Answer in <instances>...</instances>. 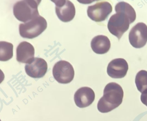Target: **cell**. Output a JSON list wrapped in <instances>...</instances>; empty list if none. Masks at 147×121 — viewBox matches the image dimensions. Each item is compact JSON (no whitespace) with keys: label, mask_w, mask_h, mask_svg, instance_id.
I'll list each match as a JSON object with an SVG mask.
<instances>
[{"label":"cell","mask_w":147,"mask_h":121,"mask_svg":"<svg viewBox=\"0 0 147 121\" xmlns=\"http://www.w3.org/2000/svg\"><path fill=\"white\" fill-rule=\"evenodd\" d=\"M123 97V90L121 85L116 83H109L105 86L103 96L98 101V110L102 113L111 112L121 104Z\"/></svg>","instance_id":"cell-1"},{"label":"cell","mask_w":147,"mask_h":121,"mask_svg":"<svg viewBox=\"0 0 147 121\" xmlns=\"http://www.w3.org/2000/svg\"><path fill=\"white\" fill-rule=\"evenodd\" d=\"M41 1L24 0L15 3L13 7V14L20 21L26 22L39 15L38 6Z\"/></svg>","instance_id":"cell-2"},{"label":"cell","mask_w":147,"mask_h":121,"mask_svg":"<svg viewBox=\"0 0 147 121\" xmlns=\"http://www.w3.org/2000/svg\"><path fill=\"white\" fill-rule=\"evenodd\" d=\"M46 20L40 16L19 25L20 35L22 38L33 39L40 35L46 29Z\"/></svg>","instance_id":"cell-3"},{"label":"cell","mask_w":147,"mask_h":121,"mask_svg":"<svg viewBox=\"0 0 147 121\" xmlns=\"http://www.w3.org/2000/svg\"><path fill=\"white\" fill-rule=\"evenodd\" d=\"M116 14L110 18L108 28L110 32L120 40L123 34L127 31L130 24L128 17L121 11H115Z\"/></svg>","instance_id":"cell-4"},{"label":"cell","mask_w":147,"mask_h":121,"mask_svg":"<svg viewBox=\"0 0 147 121\" xmlns=\"http://www.w3.org/2000/svg\"><path fill=\"white\" fill-rule=\"evenodd\" d=\"M53 74L58 82L66 84L73 80L74 69L70 63L65 60H60L53 66Z\"/></svg>","instance_id":"cell-5"},{"label":"cell","mask_w":147,"mask_h":121,"mask_svg":"<svg viewBox=\"0 0 147 121\" xmlns=\"http://www.w3.org/2000/svg\"><path fill=\"white\" fill-rule=\"evenodd\" d=\"M112 11V7L110 3L101 1L89 6L87 14L91 20L96 22H101L105 20Z\"/></svg>","instance_id":"cell-6"},{"label":"cell","mask_w":147,"mask_h":121,"mask_svg":"<svg viewBox=\"0 0 147 121\" xmlns=\"http://www.w3.org/2000/svg\"><path fill=\"white\" fill-rule=\"evenodd\" d=\"M129 42L135 48L144 47L147 42V26L143 22H139L132 28L129 32Z\"/></svg>","instance_id":"cell-7"},{"label":"cell","mask_w":147,"mask_h":121,"mask_svg":"<svg viewBox=\"0 0 147 121\" xmlns=\"http://www.w3.org/2000/svg\"><path fill=\"white\" fill-rule=\"evenodd\" d=\"M56 4V13L59 19L65 22L72 20L75 15L74 4L68 0L52 1Z\"/></svg>","instance_id":"cell-8"},{"label":"cell","mask_w":147,"mask_h":121,"mask_svg":"<svg viewBox=\"0 0 147 121\" xmlns=\"http://www.w3.org/2000/svg\"><path fill=\"white\" fill-rule=\"evenodd\" d=\"M47 69V63L41 58L35 57L31 63L25 66V71L28 76L34 78L43 77Z\"/></svg>","instance_id":"cell-9"},{"label":"cell","mask_w":147,"mask_h":121,"mask_svg":"<svg viewBox=\"0 0 147 121\" xmlns=\"http://www.w3.org/2000/svg\"><path fill=\"white\" fill-rule=\"evenodd\" d=\"M128 64L125 59L117 58L110 62L107 67L108 75L113 78H121L127 75Z\"/></svg>","instance_id":"cell-10"},{"label":"cell","mask_w":147,"mask_h":121,"mask_svg":"<svg viewBox=\"0 0 147 121\" xmlns=\"http://www.w3.org/2000/svg\"><path fill=\"white\" fill-rule=\"evenodd\" d=\"M95 94L92 89L89 87L80 88L75 92L74 101L77 107L85 108L90 106L94 101Z\"/></svg>","instance_id":"cell-11"},{"label":"cell","mask_w":147,"mask_h":121,"mask_svg":"<svg viewBox=\"0 0 147 121\" xmlns=\"http://www.w3.org/2000/svg\"><path fill=\"white\" fill-rule=\"evenodd\" d=\"M34 48L29 42L22 41L16 48V60L20 63L29 64L34 59Z\"/></svg>","instance_id":"cell-12"},{"label":"cell","mask_w":147,"mask_h":121,"mask_svg":"<svg viewBox=\"0 0 147 121\" xmlns=\"http://www.w3.org/2000/svg\"><path fill=\"white\" fill-rule=\"evenodd\" d=\"M91 46L92 51L96 54H105L110 49V41L107 36L97 35L92 39Z\"/></svg>","instance_id":"cell-13"},{"label":"cell","mask_w":147,"mask_h":121,"mask_svg":"<svg viewBox=\"0 0 147 121\" xmlns=\"http://www.w3.org/2000/svg\"><path fill=\"white\" fill-rule=\"evenodd\" d=\"M115 11H119L125 14L128 17L130 24L136 19V13L134 8L129 3L125 2H120L116 5Z\"/></svg>","instance_id":"cell-14"},{"label":"cell","mask_w":147,"mask_h":121,"mask_svg":"<svg viewBox=\"0 0 147 121\" xmlns=\"http://www.w3.org/2000/svg\"><path fill=\"white\" fill-rule=\"evenodd\" d=\"M12 44L7 41H0V61H7L13 57Z\"/></svg>","instance_id":"cell-15"},{"label":"cell","mask_w":147,"mask_h":121,"mask_svg":"<svg viewBox=\"0 0 147 121\" xmlns=\"http://www.w3.org/2000/svg\"><path fill=\"white\" fill-rule=\"evenodd\" d=\"M136 84L138 91L143 92L147 89V71L144 70L140 71L136 74Z\"/></svg>","instance_id":"cell-16"},{"label":"cell","mask_w":147,"mask_h":121,"mask_svg":"<svg viewBox=\"0 0 147 121\" xmlns=\"http://www.w3.org/2000/svg\"><path fill=\"white\" fill-rule=\"evenodd\" d=\"M141 100L142 102L147 107V89L142 92L141 96Z\"/></svg>","instance_id":"cell-17"},{"label":"cell","mask_w":147,"mask_h":121,"mask_svg":"<svg viewBox=\"0 0 147 121\" xmlns=\"http://www.w3.org/2000/svg\"><path fill=\"white\" fill-rule=\"evenodd\" d=\"M4 74L2 71L0 69V84L3 82L4 79Z\"/></svg>","instance_id":"cell-18"},{"label":"cell","mask_w":147,"mask_h":121,"mask_svg":"<svg viewBox=\"0 0 147 121\" xmlns=\"http://www.w3.org/2000/svg\"><path fill=\"white\" fill-rule=\"evenodd\" d=\"M0 121H1V120H0Z\"/></svg>","instance_id":"cell-19"}]
</instances>
